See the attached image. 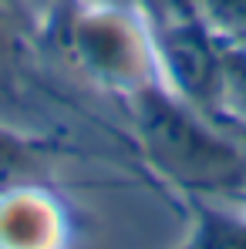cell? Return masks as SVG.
Segmentation results:
<instances>
[{"label":"cell","mask_w":246,"mask_h":249,"mask_svg":"<svg viewBox=\"0 0 246 249\" xmlns=\"http://www.w3.org/2000/svg\"><path fill=\"white\" fill-rule=\"evenodd\" d=\"M135 128L152 162L186 189H246L243 155L212 128H206L179 94L142 88L135 94Z\"/></svg>","instance_id":"1"},{"label":"cell","mask_w":246,"mask_h":249,"mask_svg":"<svg viewBox=\"0 0 246 249\" xmlns=\"http://www.w3.org/2000/svg\"><path fill=\"white\" fill-rule=\"evenodd\" d=\"M196 17L223 44H246V0H199Z\"/></svg>","instance_id":"3"},{"label":"cell","mask_w":246,"mask_h":249,"mask_svg":"<svg viewBox=\"0 0 246 249\" xmlns=\"http://www.w3.org/2000/svg\"><path fill=\"white\" fill-rule=\"evenodd\" d=\"M27 172H31L27 152H24L10 135L0 131V192H10L14 185H20V182L27 178Z\"/></svg>","instance_id":"5"},{"label":"cell","mask_w":246,"mask_h":249,"mask_svg":"<svg viewBox=\"0 0 246 249\" xmlns=\"http://www.w3.org/2000/svg\"><path fill=\"white\" fill-rule=\"evenodd\" d=\"M223 47L199 17L169 24L159 37V57L169 74L172 94H179L186 105H212L219 88V68H223Z\"/></svg>","instance_id":"2"},{"label":"cell","mask_w":246,"mask_h":249,"mask_svg":"<svg viewBox=\"0 0 246 249\" xmlns=\"http://www.w3.org/2000/svg\"><path fill=\"white\" fill-rule=\"evenodd\" d=\"M10 51V31H7V20H3V14H0V61H3V54Z\"/></svg>","instance_id":"6"},{"label":"cell","mask_w":246,"mask_h":249,"mask_svg":"<svg viewBox=\"0 0 246 249\" xmlns=\"http://www.w3.org/2000/svg\"><path fill=\"white\" fill-rule=\"evenodd\" d=\"M182 249H246V222L233 215L203 212L192 239Z\"/></svg>","instance_id":"4"}]
</instances>
